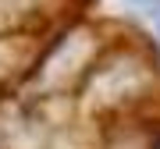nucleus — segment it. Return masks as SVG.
Wrapping results in <instances>:
<instances>
[{
	"instance_id": "nucleus-1",
	"label": "nucleus",
	"mask_w": 160,
	"mask_h": 149,
	"mask_svg": "<svg viewBox=\"0 0 160 149\" xmlns=\"http://www.w3.org/2000/svg\"><path fill=\"white\" fill-rule=\"evenodd\" d=\"M157 29H160V14H157Z\"/></svg>"
}]
</instances>
